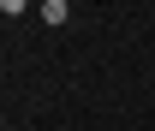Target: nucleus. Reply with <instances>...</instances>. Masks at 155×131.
<instances>
[{
    "label": "nucleus",
    "instance_id": "f257e3e1",
    "mask_svg": "<svg viewBox=\"0 0 155 131\" xmlns=\"http://www.w3.org/2000/svg\"><path fill=\"white\" fill-rule=\"evenodd\" d=\"M42 18H48V24H66L72 12H66V0H48V6H42Z\"/></svg>",
    "mask_w": 155,
    "mask_h": 131
}]
</instances>
